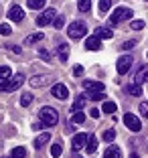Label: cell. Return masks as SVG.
<instances>
[{
	"instance_id": "14",
	"label": "cell",
	"mask_w": 148,
	"mask_h": 158,
	"mask_svg": "<svg viewBox=\"0 0 148 158\" xmlns=\"http://www.w3.org/2000/svg\"><path fill=\"white\" fill-rule=\"evenodd\" d=\"M144 81H148V65H144V67H140L138 69V73H136V79H134V83H144Z\"/></svg>"
},
{
	"instance_id": "3",
	"label": "cell",
	"mask_w": 148,
	"mask_h": 158,
	"mask_svg": "<svg viewBox=\"0 0 148 158\" xmlns=\"http://www.w3.org/2000/svg\"><path fill=\"white\" fill-rule=\"evenodd\" d=\"M24 83V75H12L8 81H0V91H14Z\"/></svg>"
},
{
	"instance_id": "10",
	"label": "cell",
	"mask_w": 148,
	"mask_h": 158,
	"mask_svg": "<svg viewBox=\"0 0 148 158\" xmlns=\"http://www.w3.org/2000/svg\"><path fill=\"white\" fill-rule=\"evenodd\" d=\"M51 81H53L51 75H37V77H31L28 83L32 87H45V85H51Z\"/></svg>"
},
{
	"instance_id": "36",
	"label": "cell",
	"mask_w": 148,
	"mask_h": 158,
	"mask_svg": "<svg viewBox=\"0 0 148 158\" xmlns=\"http://www.w3.org/2000/svg\"><path fill=\"white\" fill-rule=\"evenodd\" d=\"M106 98V93L104 91H97V93H89V99H93V102H97V99H104Z\"/></svg>"
},
{
	"instance_id": "5",
	"label": "cell",
	"mask_w": 148,
	"mask_h": 158,
	"mask_svg": "<svg viewBox=\"0 0 148 158\" xmlns=\"http://www.w3.org/2000/svg\"><path fill=\"white\" fill-rule=\"evenodd\" d=\"M55 19H57V10L55 8H47L45 12H41L37 16V24L39 27H47V24L55 23Z\"/></svg>"
},
{
	"instance_id": "44",
	"label": "cell",
	"mask_w": 148,
	"mask_h": 158,
	"mask_svg": "<svg viewBox=\"0 0 148 158\" xmlns=\"http://www.w3.org/2000/svg\"><path fill=\"white\" fill-rule=\"evenodd\" d=\"M89 116H91V118H95V120H97V118H99V110H91V112H89Z\"/></svg>"
},
{
	"instance_id": "15",
	"label": "cell",
	"mask_w": 148,
	"mask_h": 158,
	"mask_svg": "<svg viewBox=\"0 0 148 158\" xmlns=\"http://www.w3.org/2000/svg\"><path fill=\"white\" fill-rule=\"evenodd\" d=\"M85 47H87L89 51H97V49L102 47V39H97L95 35H93V37H89L87 41H85Z\"/></svg>"
},
{
	"instance_id": "43",
	"label": "cell",
	"mask_w": 148,
	"mask_h": 158,
	"mask_svg": "<svg viewBox=\"0 0 148 158\" xmlns=\"http://www.w3.org/2000/svg\"><path fill=\"white\" fill-rule=\"evenodd\" d=\"M65 132H67V134H73V132H75V126H65Z\"/></svg>"
},
{
	"instance_id": "1",
	"label": "cell",
	"mask_w": 148,
	"mask_h": 158,
	"mask_svg": "<svg viewBox=\"0 0 148 158\" xmlns=\"http://www.w3.org/2000/svg\"><path fill=\"white\" fill-rule=\"evenodd\" d=\"M39 118H41V122L45 126H55L57 122H59V114H57V110H55V107H49V106H45V107L39 110Z\"/></svg>"
},
{
	"instance_id": "30",
	"label": "cell",
	"mask_w": 148,
	"mask_h": 158,
	"mask_svg": "<svg viewBox=\"0 0 148 158\" xmlns=\"http://www.w3.org/2000/svg\"><path fill=\"white\" fill-rule=\"evenodd\" d=\"M116 140V130H106L104 132V142H114Z\"/></svg>"
},
{
	"instance_id": "23",
	"label": "cell",
	"mask_w": 148,
	"mask_h": 158,
	"mask_svg": "<svg viewBox=\"0 0 148 158\" xmlns=\"http://www.w3.org/2000/svg\"><path fill=\"white\" fill-rule=\"evenodd\" d=\"M128 93L134 95V98H138V95H142V87H140L138 83H130L128 85Z\"/></svg>"
},
{
	"instance_id": "40",
	"label": "cell",
	"mask_w": 148,
	"mask_h": 158,
	"mask_svg": "<svg viewBox=\"0 0 148 158\" xmlns=\"http://www.w3.org/2000/svg\"><path fill=\"white\" fill-rule=\"evenodd\" d=\"M6 49H10V51L16 53V55H20V53H23V49H20V47H16V45H6Z\"/></svg>"
},
{
	"instance_id": "11",
	"label": "cell",
	"mask_w": 148,
	"mask_h": 158,
	"mask_svg": "<svg viewBox=\"0 0 148 158\" xmlns=\"http://www.w3.org/2000/svg\"><path fill=\"white\" fill-rule=\"evenodd\" d=\"M51 93L57 99H67L69 98V89H67V85H63V83H55L53 89H51Z\"/></svg>"
},
{
	"instance_id": "19",
	"label": "cell",
	"mask_w": 148,
	"mask_h": 158,
	"mask_svg": "<svg viewBox=\"0 0 148 158\" xmlns=\"http://www.w3.org/2000/svg\"><path fill=\"white\" fill-rule=\"evenodd\" d=\"M57 51H59V59L63 61V63L69 59V47H67V45H59V47H57Z\"/></svg>"
},
{
	"instance_id": "29",
	"label": "cell",
	"mask_w": 148,
	"mask_h": 158,
	"mask_svg": "<svg viewBox=\"0 0 148 158\" xmlns=\"http://www.w3.org/2000/svg\"><path fill=\"white\" fill-rule=\"evenodd\" d=\"M61 152H63V146H61L59 142L51 146V156H53V158H59V156H61Z\"/></svg>"
},
{
	"instance_id": "9",
	"label": "cell",
	"mask_w": 148,
	"mask_h": 158,
	"mask_svg": "<svg viewBox=\"0 0 148 158\" xmlns=\"http://www.w3.org/2000/svg\"><path fill=\"white\" fill-rule=\"evenodd\" d=\"M83 89L87 93H97V91H104V89H106V85H104L102 81H91V79H85V81H83Z\"/></svg>"
},
{
	"instance_id": "27",
	"label": "cell",
	"mask_w": 148,
	"mask_h": 158,
	"mask_svg": "<svg viewBox=\"0 0 148 158\" xmlns=\"http://www.w3.org/2000/svg\"><path fill=\"white\" fill-rule=\"evenodd\" d=\"M12 158H24L27 156V148H23V146H16V148L12 150V154H10Z\"/></svg>"
},
{
	"instance_id": "8",
	"label": "cell",
	"mask_w": 148,
	"mask_h": 158,
	"mask_svg": "<svg viewBox=\"0 0 148 158\" xmlns=\"http://www.w3.org/2000/svg\"><path fill=\"white\" fill-rule=\"evenodd\" d=\"M116 67H118V73H120V75H126L130 71V67H132V57H130V55H122L120 59H118Z\"/></svg>"
},
{
	"instance_id": "12",
	"label": "cell",
	"mask_w": 148,
	"mask_h": 158,
	"mask_svg": "<svg viewBox=\"0 0 148 158\" xmlns=\"http://www.w3.org/2000/svg\"><path fill=\"white\" fill-rule=\"evenodd\" d=\"M8 19L12 20V23H20V20L24 19V10L20 8V6H16V4H14L12 8L8 10Z\"/></svg>"
},
{
	"instance_id": "48",
	"label": "cell",
	"mask_w": 148,
	"mask_h": 158,
	"mask_svg": "<svg viewBox=\"0 0 148 158\" xmlns=\"http://www.w3.org/2000/svg\"><path fill=\"white\" fill-rule=\"evenodd\" d=\"M75 158H79V156H75Z\"/></svg>"
},
{
	"instance_id": "25",
	"label": "cell",
	"mask_w": 148,
	"mask_h": 158,
	"mask_svg": "<svg viewBox=\"0 0 148 158\" xmlns=\"http://www.w3.org/2000/svg\"><path fill=\"white\" fill-rule=\"evenodd\" d=\"M77 8L81 10V12H89V8H91V0H77Z\"/></svg>"
},
{
	"instance_id": "39",
	"label": "cell",
	"mask_w": 148,
	"mask_h": 158,
	"mask_svg": "<svg viewBox=\"0 0 148 158\" xmlns=\"http://www.w3.org/2000/svg\"><path fill=\"white\" fill-rule=\"evenodd\" d=\"M73 75H75V77H81V75H83V67H81V65H75L73 67Z\"/></svg>"
},
{
	"instance_id": "42",
	"label": "cell",
	"mask_w": 148,
	"mask_h": 158,
	"mask_svg": "<svg viewBox=\"0 0 148 158\" xmlns=\"http://www.w3.org/2000/svg\"><path fill=\"white\" fill-rule=\"evenodd\" d=\"M43 128H47L43 122H35V124H32V130H43Z\"/></svg>"
},
{
	"instance_id": "33",
	"label": "cell",
	"mask_w": 148,
	"mask_h": 158,
	"mask_svg": "<svg viewBox=\"0 0 148 158\" xmlns=\"http://www.w3.org/2000/svg\"><path fill=\"white\" fill-rule=\"evenodd\" d=\"M130 28H134V31H142V28H144V20H132V23H130Z\"/></svg>"
},
{
	"instance_id": "49",
	"label": "cell",
	"mask_w": 148,
	"mask_h": 158,
	"mask_svg": "<svg viewBox=\"0 0 148 158\" xmlns=\"http://www.w3.org/2000/svg\"><path fill=\"white\" fill-rule=\"evenodd\" d=\"M146 2H148V0H146Z\"/></svg>"
},
{
	"instance_id": "20",
	"label": "cell",
	"mask_w": 148,
	"mask_h": 158,
	"mask_svg": "<svg viewBox=\"0 0 148 158\" xmlns=\"http://www.w3.org/2000/svg\"><path fill=\"white\" fill-rule=\"evenodd\" d=\"M85 99H87V98H85V95H79V98L77 99H75V103H73V107H71V112H81V107H83L85 106Z\"/></svg>"
},
{
	"instance_id": "35",
	"label": "cell",
	"mask_w": 148,
	"mask_h": 158,
	"mask_svg": "<svg viewBox=\"0 0 148 158\" xmlns=\"http://www.w3.org/2000/svg\"><path fill=\"white\" fill-rule=\"evenodd\" d=\"M140 116H144V118H148V102H142L140 103Z\"/></svg>"
},
{
	"instance_id": "6",
	"label": "cell",
	"mask_w": 148,
	"mask_h": 158,
	"mask_svg": "<svg viewBox=\"0 0 148 158\" xmlns=\"http://www.w3.org/2000/svg\"><path fill=\"white\" fill-rule=\"evenodd\" d=\"M87 140H89V136H87V134L79 132V134H75V136H73V140H71V148H73L75 152H79L81 148H85V146H87Z\"/></svg>"
},
{
	"instance_id": "17",
	"label": "cell",
	"mask_w": 148,
	"mask_h": 158,
	"mask_svg": "<svg viewBox=\"0 0 148 158\" xmlns=\"http://www.w3.org/2000/svg\"><path fill=\"white\" fill-rule=\"evenodd\" d=\"M95 150H97V138H95V136H89L87 146H85V152H87V154H93Z\"/></svg>"
},
{
	"instance_id": "37",
	"label": "cell",
	"mask_w": 148,
	"mask_h": 158,
	"mask_svg": "<svg viewBox=\"0 0 148 158\" xmlns=\"http://www.w3.org/2000/svg\"><path fill=\"white\" fill-rule=\"evenodd\" d=\"M136 47V41H126L124 45H122V49H124V51H130V49H134Z\"/></svg>"
},
{
	"instance_id": "31",
	"label": "cell",
	"mask_w": 148,
	"mask_h": 158,
	"mask_svg": "<svg viewBox=\"0 0 148 158\" xmlns=\"http://www.w3.org/2000/svg\"><path fill=\"white\" fill-rule=\"evenodd\" d=\"M31 102H32V93H23V98H20V106L27 107V106H31Z\"/></svg>"
},
{
	"instance_id": "26",
	"label": "cell",
	"mask_w": 148,
	"mask_h": 158,
	"mask_svg": "<svg viewBox=\"0 0 148 158\" xmlns=\"http://www.w3.org/2000/svg\"><path fill=\"white\" fill-rule=\"evenodd\" d=\"M102 110H104V112H106V114H116L118 106H116V103H114V102H106V103H104V106H102Z\"/></svg>"
},
{
	"instance_id": "22",
	"label": "cell",
	"mask_w": 148,
	"mask_h": 158,
	"mask_svg": "<svg viewBox=\"0 0 148 158\" xmlns=\"http://www.w3.org/2000/svg\"><path fill=\"white\" fill-rule=\"evenodd\" d=\"M95 37L97 39H112V37H114V33H112L110 28H97V31H95Z\"/></svg>"
},
{
	"instance_id": "34",
	"label": "cell",
	"mask_w": 148,
	"mask_h": 158,
	"mask_svg": "<svg viewBox=\"0 0 148 158\" xmlns=\"http://www.w3.org/2000/svg\"><path fill=\"white\" fill-rule=\"evenodd\" d=\"M10 33H12V28H10V24H0V35H4V37H8Z\"/></svg>"
},
{
	"instance_id": "18",
	"label": "cell",
	"mask_w": 148,
	"mask_h": 158,
	"mask_svg": "<svg viewBox=\"0 0 148 158\" xmlns=\"http://www.w3.org/2000/svg\"><path fill=\"white\" fill-rule=\"evenodd\" d=\"M45 39V35L43 33H35V35H28L27 39H24V45H32V43H39Z\"/></svg>"
},
{
	"instance_id": "45",
	"label": "cell",
	"mask_w": 148,
	"mask_h": 158,
	"mask_svg": "<svg viewBox=\"0 0 148 158\" xmlns=\"http://www.w3.org/2000/svg\"><path fill=\"white\" fill-rule=\"evenodd\" d=\"M130 158H140V156H138L136 152H132V154H130Z\"/></svg>"
},
{
	"instance_id": "41",
	"label": "cell",
	"mask_w": 148,
	"mask_h": 158,
	"mask_svg": "<svg viewBox=\"0 0 148 158\" xmlns=\"http://www.w3.org/2000/svg\"><path fill=\"white\" fill-rule=\"evenodd\" d=\"M39 55H41V57H43L45 61H51V55H49V53H47L45 49H39Z\"/></svg>"
},
{
	"instance_id": "4",
	"label": "cell",
	"mask_w": 148,
	"mask_h": 158,
	"mask_svg": "<svg viewBox=\"0 0 148 158\" xmlns=\"http://www.w3.org/2000/svg\"><path fill=\"white\" fill-rule=\"evenodd\" d=\"M128 19H132V10L126 8V6H118L116 12L110 16V24H120L122 20H128Z\"/></svg>"
},
{
	"instance_id": "24",
	"label": "cell",
	"mask_w": 148,
	"mask_h": 158,
	"mask_svg": "<svg viewBox=\"0 0 148 158\" xmlns=\"http://www.w3.org/2000/svg\"><path fill=\"white\" fill-rule=\"evenodd\" d=\"M110 8H112V0H99V4H97V10H99V14L108 12Z\"/></svg>"
},
{
	"instance_id": "21",
	"label": "cell",
	"mask_w": 148,
	"mask_h": 158,
	"mask_svg": "<svg viewBox=\"0 0 148 158\" xmlns=\"http://www.w3.org/2000/svg\"><path fill=\"white\" fill-rule=\"evenodd\" d=\"M10 77H12V71H10V67L0 65V81H8Z\"/></svg>"
},
{
	"instance_id": "38",
	"label": "cell",
	"mask_w": 148,
	"mask_h": 158,
	"mask_svg": "<svg viewBox=\"0 0 148 158\" xmlns=\"http://www.w3.org/2000/svg\"><path fill=\"white\" fill-rule=\"evenodd\" d=\"M53 24H55V28H63V24H65V19H63V16H57V19H55V23H53Z\"/></svg>"
},
{
	"instance_id": "46",
	"label": "cell",
	"mask_w": 148,
	"mask_h": 158,
	"mask_svg": "<svg viewBox=\"0 0 148 158\" xmlns=\"http://www.w3.org/2000/svg\"><path fill=\"white\" fill-rule=\"evenodd\" d=\"M146 57H148V53H146Z\"/></svg>"
},
{
	"instance_id": "47",
	"label": "cell",
	"mask_w": 148,
	"mask_h": 158,
	"mask_svg": "<svg viewBox=\"0 0 148 158\" xmlns=\"http://www.w3.org/2000/svg\"><path fill=\"white\" fill-rule=\"evenodd\" d=\"M8 158H12V156H8Z\"/></svg>"
},
{
	"instance_id": "16",
	"label": "cell",
	"mask_w": 148,
	"mask_h": 158,
	"mask_svg": "<svg viewBox=\"0 0 148 158\" xmlns=\"http://www.w3.org/2000/svg\"><path fill=\"white\" fill-rule=\"evenodd\" d=\"M104 158H122V152L118 146H110V148L104 152Z\"/></svg>"
},
{
	"instance_id": "32",
	"label": "cell",
	"mask_w": 148,
	"mask_h": 158,
	"mask_svg": "<svg viewBox=\"0 0 148 158\" xmlns=\"http://www.w3.org/2000/svg\"><path fill=\"white\" fill-rule=\"evenodd\" d=\"M85 122V114L83 112H75L73 114V124H83Z\"/></svg>"
},
{
	"instance_id": "13",
	"label": "cell",
	"mask_w": 148,
	"mask_h": 158,
	"mask_svg": "<svg viewBox=\"0 0 148 158\" xmlns=\"http://www.w3.org/2000/svg\"><path fill=\"white\" fill-rule=\"evenodd\" d=\"M49 140H51V134H49V132H43L41 136H37V138H35V142H32V144H35V148L39 150V148H43Z\"/></svg>"
},
{
	"instance_id": "28",
	"label": "cell",
	"mask_w": 148,
	"mask_h": 158,
	"mask_svg": "<svg viewBox=\"0 0 148 158\" xmlns=\"http://www.w3.org/2000/svg\"><path fill=\"white\" fill-rule=\"evenodd\" d=\"M47 0H28L27 4H28V8H32V10H39V8H43V4H45Z\"/></svg>"
},
{
	"instance_id": "7",
	"label": "cell",
	"mask_w": 148,
	"mask_h": 158,
	"mask_svg": "<svg viewBox=\"0 0 148 158\" xmlns=\"http://www.w3.org/2000/svg\"><path fill=\"white\" fill-rule=\"evenodd\" d=\"M124 124H126V128L132 130V132H140L142 130V124H140V120L134 116V114H126L124 116Z\"/></svg>"
},
{
	"instance_id": "2",
	"label": "cell",
	"mask_w": 148,
	"mask_h": 158,
	"mask_svg": "<svg viewBox=\"0 0 148 158\" xmlns=\"http://www.w3.org/2000/svg\"><path fill=\"white\" fill-rule=\"evenodd\" d=\"M67 35L71 39H83L87 35V24L83 20H73V23L67 27Z\"/></svg>"
}]
</instances>
